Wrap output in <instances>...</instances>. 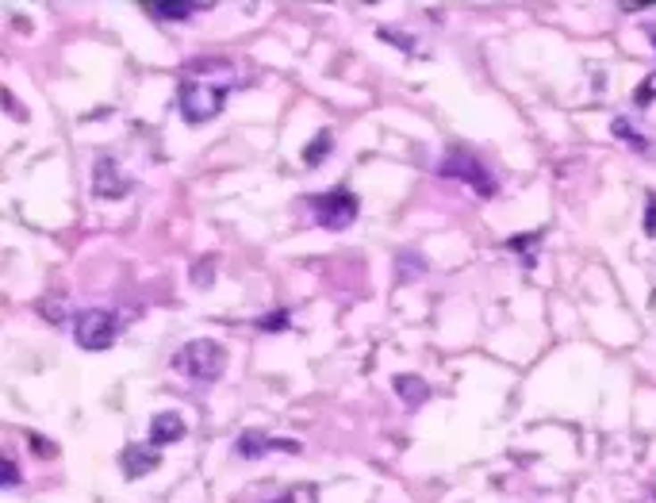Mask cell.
Segmentation results:
<instances>
[{
    "mask_svg": "<svg viewBox=\"0 0 656 503\" xmlns=\"http://www.w3.org/2000/svg\"><path fill=\"white\" fill-rule=\"evenodd\" d=\"M230 70L227 62H196L177 85V105H181L185 123H212L219 112H223L227 96H230Z\"/></svg>",
    "mask_w": 656,
    "mask_h": 503,
    "instance_id": "6da1fadb",
    "label": "cell"
},
{
    "mask_svg": "<svg viewBox=\"0 0 656 503\" xmlns=\"http://www.w3.org/2000/svg\"><path fill=\"white\" fill-rule=\"evenodd\" d=\"M330 143H334V135H330V131H319L311 143H307V150H303V165L327 162V158H330Z\"/></svg>",
    "mask_w": 656,
    "mask_h": 503,
    "instance_id": "7c38bea8",
    "label": "cell"
},
{
    "mask_svg": "<svg viewBox=\"0 0 656 503\" xmlns=\"http://www.w3.org/2000/svg\"><path fill=\"white\" fill-rule=\"evenodd\" d=\"M120 465L127 476H146L162 465V454H158V446H127L120 454Z\"/></svg>",
    "mask_w": 656,
    "mask_h": 503,
    "instance_id": "9c48e42d",
    "label": "cell"
},
{
    "mask_svg": "<svg viewBox=\"0 0 656 503\" xmlns=\"http://www.w3.org/2000/svg\"><path fill=\"white\" fill-rule=\"evenodd\" d=\"M173 369L185 373L192 381H200V384L219 381L227 369V350L215 339H192L173 354Z\"/></svg>",
    "mask_w": 656,
    "mask_h": 503,
    "instance_id": "7a4b0ae2",
    "label": "cell"
},
{
    "mask_svg": "<svg viewBox=\"0 0 656 503\" xmlns=\"http://www.w3.org/2000/svg\"><path fill=\"white\" fill-rule=\"evenodd\" d=\"M422 273H427V262H422L419 254H400V281H419Z\"/></svg>",
    "mask_w": 656,
    "mask_h": 503,
    "instance_id": "5bb4252c",
    "label": "cell"
},
{
    "mask_svg": "<svg viewBox=\"0 0 656 503\" xmlns=\"http://www.w3.org/2000/svg\"><path fill=\"white\" fill-rule=\"evenodd\" d=\"M269 449H285V454H300V442H288V438H269V434H262V431H242V434H238V442H235V454H238V457H246V461L265 457Z\"/></svg>",
    "mask_w": 656,
    "mask_h": 503,
    "instance_id": "52a82bcc",
    "label": "cell"
},
{
    "mask_svg": "<svg viewBox=\"0 0 656 503\" xmlns=\"http://www.w3.org/2000/svg\"><path fill=\"white\" fill-rule=\"evenodd\" d=\"M131 192V180L120 173V165H115L112 154H100L96 165H93V197L96 200H120Z\"/></svg>",
    "mask_w": 656,
    "mask_h": 503,
    "instance_id": "8992f818",
    "label": "cell"
},
{
    "mask_svg": "<svg viewBox=\"0 0 656 503\" xmlns=\"http://www.w3.org/2000/svg\"><path fill=\"white\" fill-rule=\"evenodd\" d=\"M212 265H215V257H203L200 265H192V285H200V289H208L212 281H215V273H212Z\"/></svg>",
    "mask_w": 656,
    "mask_h": 503,
    "instance_id": "2e32d148",
    "label": "cell"
},
{
    "mask_svg": "<svg viewBox=\"0 0 656 503\" xmlns=\"http://www.w3.org/2000/svg\"><path fill=\"white\" fill-rule=\"evenodd\" d=\"M307 204H311V219L327 231H345L357 219V212H361V200H357L350 189L319 192V197H311Z\"/></svg>",
    "mask_w": 656,
    "mask_h": 503,
    "instance_id": "3957f363",
    "label": "cell"
},
{
    "mask_svg": "<svg viewBox=\"0 0 656 503\" xmlns=\"http://www.w3.org/2000/svg\"><path fill=\"white\" fill-rule=\"evenodd\" d=\"M437 177L465 180V185H472L480 197H492L495 192V180L487 173V165L480 158H472V150H465V147H453L442 162H437Z\"/></svg>",
    "mask_w": 656,
    "mask_h": 503,
    "instance_id": "277c9868",
    "label": "cell"
},
{
    "mask_svg": "<svg viewBox=\"0 0 656 503\" xmlns=\"http://www.w3.org/2000/svg\"><path fill=\"white\" fill-rule=\"evenodd\" d=\"M185 419L177 411H158L150 419V446H170V442H181L185 438Z\"/></svg>",
    "mask_w": 656,
    "mask_h": 503,
    "instance_id": "ba28073f",
    "label": "cell"
},
{
    "mask_svg": "<svg viewBox=\"0 0 656 503\" xmlns=\"http://www.w3.org/2000/svg\"><path fill=\"white\" fill-rule=\"evenodd\" d=\"M645 235H656V192H649V212H645Z\"/></svg>",
    "mask_w": 656,
    "mask_h": 503,
    "instance_id": "d6986e66",
    "label": "cell"
},
{
    "mask_svg": "<svg viewBox=\"0 0 656 503\" xmlns=\"http://www.w3.org/2000/svg\"><path fill=\"white\" fill-rule=\"evenodd\" d=\"M203 8H208V4H192V0H185V4H150V12L158 20H192Z\"/></svg>",
    "mask_w": 656,
    "mask_h": 503,
    "instance_id": "8fae6325",
    "label": "cell"
},
{
    "mask_svg": "<svg viewBox=\"0 0 656 503\" xmlns=\"http://www.w3.org/2000/svg\"><path fill=\"white\" fill-rule=\"evenodd\" d=\"M115 331H120V319L108 307H85L73 319V339L81 350H108L115 342Z\"/></svg>",
    "mask_w": 656,
    "mask_h": 503,
    "instance_id": "5b68a950",
    "label": "cell"
},
{
    "mask_svg": "<svg viewBox=\"0 0 656 503\" xmlns=\"http://www.w3.org/2000/svg\"><path fill=\"white\" fill-rule=\"evenodd\" d=\"M300 499H303V503H307V499H315V492L303 484V488H292V492H285L280 499H269V503H300Z\"/></svg>",
    "mask_w": 656,
    "mask_h": 503,
    "instance_id": "ac0fdd59",
    "label": "cell"
},
{
    "mask_svg": "<svg viewBox=\"0 0 656 503\" xmlns=\"http://www.w3.org/2000/svg\"><path fill=\"white\" fill-rule=\"evenodd\" d=\"M16 484H20V469L4 457V488H16Z\"/></svg>",
    "mask_w": 656,
    "mask_h": 503,
    "instance_id": "ffe728a7",
    "label": "cell"
},
{
    "mask_svg": "<svg viewBox=\"0 0 656 503\" xmlns=\"http://www.w3.org/2000/svg\"><path fill=\"white\" fill-rule=\"evenodd\" d=\"M610 131H614V135H619V138H626V143H634V150H641V154H649V138H645V135H637V131H634V127H629V120H622V115H619V120H614V123H610Z\"/></svg>",
    "mask_w": 656,
    "mask_h": 503,
    "instance_id": "4fadbf2b",
    "label": "cell"
},
{
    "mask_svg": "<svg viewBox=\"0 0 656 503\" xmlns=\"http://www.w3.org/2000/svg\"><path fill=\"white\" fill-rule=\"evenodd\" d=\"M649 38H652V43H656V23H649Z\"/></svg>",
    "mask_w": 656,
    "mask_h": 503,
    "instance_id": "44dd1931",
    "label": "cell"
},
{
    "mask_svg": "<svg viewBox=\"0 0 656 503\" xmlns=\"http://www.w3.org/2000/svg\"><path fill=\"white\" fill-rule=\"evenodd\" d=\"M288 323H292V315H288V312H273V315L257 319V331H265V334H277V331H288Z\"/></svg>",
    "mask_w": 656,
    "mask_h": 503,
    "instance_id": "9a60e30c",
    "label": "cell"
},
{
    "mask_svg": "<svg viewBox=\"0 0 656 503\" xmlns=\"http://www.w3.org/2000/svg\"><path fill=\"white\" fill-rule=\"evenodd\" d=\"M392 389L400 392V399L407 407H422L430 399V384L422 381V377H415V373H400V377L392 381Z\"/></svg>",
    "mask_w": 656,
    "mask_h": 503,
    "instance_id": "30bf717a",
    "label": "cell"
},
{
    "mask_svg": "<svg viewBox=\"0 0 656 503\" xmlns=\"http://www.w3.org/2000/svg\"><path fill=\"white\" fill-rule=\"evenodd\" d=\"M652 96H656V73H649V77H645V85H641L637 93H634V100H637L641 108H645V105H652Z\"/></svg>",
    "mask_w": 656,
    "mask_h": 503,
    "instance_id": "e0dca14e",
    "label": "cell"
}]
</instances>
